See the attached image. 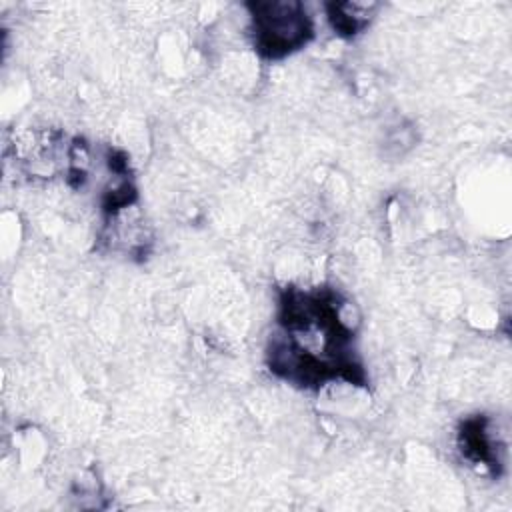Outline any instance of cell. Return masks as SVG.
Masks as SVG:
<instances>
[{
	"label": "cell",
	"instance_id": "obj_1",
	"mask_svg": "<svg viewBox=\"0 0 512 512\" xmlns=\"http://www.w3.org/2000/svg\"><path fill=\"white\" fill-rule=\"evenodd\" d=\"M280 326L284 336L270 350L274 372L302 386L332 378L364 382L350 348L352 330L340 318L334 292L288 290L280 304Z\"/></svg>",
	"mask_w": 512,
	"mask_h": 512
},
{
	"label": "cell",
	"instance_id": "obj_2",
	"mask_svg": "<svg viewBox=\"0 0 512 512\" xmlns=\"http://www.w3.org/2000/svg\"><path fill=\"white\" fill-rule=\"evenodd\" d=\"M256 48L266 58H282L312 36V22L298 2H258L252 6Z\"/></svg>",
	"mask_w": 512,
	"mask_h": 512
},
{
	"label": "cell",
	"instance_id": "obj_3",
	"mask_svg": "<svg viewBox=\"0 0 512 512\" xmlns=\"http://www.w3.org/2000/svg\"><path fill=\"white\" fill-rule=\"evenodd\" d=\"M460 446H462V454L474 464H484V466L498 464L494 442L490 440L486 422L482 418H474L464 424L460 432Z\"/></svg>",
	"mask_w": 512,
	"mask_h": 512
},
{
	"label": "cell",
	"instance_id": "obj_4",
	"mask_svg": "<svg viewBox=\"0 0 512 512\" xmlns=\"http://www.w3.org/2000/svg\"><path fill=\"white\" fill-rule=\"evenodd\" d=\"M368 8L362 4H334L330 20L340 34H354L368 22Z\"/></svg>",
	"mask_w": 512,
	"mask_h": 512
}]
</instances>
